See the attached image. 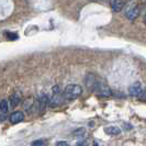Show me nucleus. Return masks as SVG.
<instances>
[{"label": "nucleus", "instance_id": "1", "mask_svg": "<svg viewBox=\"0 0 146 146\" xmlns=\"http://www.w3.org/2000/svg\"><path fill=\"white\" fill-rule=\"evenodd\" d=\"M81 94H82V88H81V86L76 85V84H72V85H68L64 89V91H63V98L65 100L72 101V100L77 99Z\"/></svg>", "mask_w": 146, "mask_h": 146}, {"label": "nucleus", "instance_id": "2", "mask_svg": "<svg viewBox=\"0 0 146 146\" xmlns=\"http://www.w3.org/2000/svg\"><path fill=\"white\" fill-rule=\"evenodd\" d=\"M60 103V94H59V88L58 86H55L53 89V97H52L50 104L51 107H57Z\"/></svg>", "mask_w": 146, "mask_h": 146}, {"label": "nucleus", "instance_id": "3", "mask_svg": "<svg viewBox=\"0 0 146 146\" xmlns=\"http://www.w3.org/2000/svg\"><path fill=\"white\" fill-rule=\"evenodd\" d=\"M10 122L12 124H17V123H20L24 120V114L22 111H15L10 114Z\"/></svg>", "mask_w": 146, "mask_h": 146}, {"label": "nucleus", "instance_id": "4", "mask_svg": "<svg viewBox=\"0 0 146 146\" xmlns=\"http://www.w3.org/2000/svg\"><path fill=\"white\" fill-rule=\"evenodd\" d=\"M141 91H142V87H141V82H139V81L132 84L129 88V94L133 97H139Z\"/></svg>", "mask_w": 146, "mask_h": 146}, {"label": "nucleus", "instance_id": "5", "mask_svg": "<svg viewBox=\"0 0 146 146\" xmlns=\"http://www.w3.org/2000/svg\"><path fill=\"white\" fill-rule=\"evenodd\" d=\"M124 7V2L122 0H112L111 1V8L114 12H120Z\"/></svg>", "mask_w": 146, "mask_h": 146}, {"label": "nucleus", "instance_id": "6", "mask_svg": "<svg viewBox=\"0 0 146 146\" xmlns=\"http://www.w3.org/2000/svg\"><path fill=\"white\" fill-rule=\"evenodd\" d=\"M95 89H98V92H99V95L101 96H111V90H110L109 88L107 87L106 85H99L98 82H97V85H96Z\"/></svg>", "mask_w": 146, "mask_h": 146}, {"label": "nucleus", "instance_id": "7", "mask_svg": "<svg viewBox=\"0 0 146 146\" xmlns=\"http://www.w3.org/2000/svg\"><path fill=\"white\" fill-rule=\"evenodd\" d=\"M139 8L132 7L127 10V12H126V18H127L129 20H134L135 18H137V17H139Z\"/></svg>", "mask_w": 146, "mask_h": 146}, {"label": "nucleus", "instance_id": "8", "mask_svg": "<svg viewBox=\"0 0 146 146\" xmlns=\"http://www.w3.org/2000/svg\"><path fill=\"white\" fill-rule=\"evenodd\" d=\"M96 85H97V80H96L95 76L94 75H87V78H86V86L89 89H95Z\"/></svg>", "mask_w": 146, "mask_h": 146}, {"label": "nucleus", "instance_id": "9", "mask_svg": "<svg viewBox=\"0 0 146 146\" xmlns=\"http://www.w3.org/2000/svg\"><path fill=\"white\" fill-rule=\"evenodd\" d=\"M104 132L109 135H119L121 133V129L117 126H107L104 129Z\"/></svg>", "mask_w": 146, "mask_h": 146}, {"label": "nucleus", "instance_id": "10", "mask_svg": "<svg viewBox=\"0 0 146 146\" xmlns=\"http://www.w3.org/2000/svg\"><path fill=\"white\" fill-rule=\"evenodd\" d=\"M20 101H21V97H20L19 94H17V92L10 97V102H11V106H12V107L18 106V104L20 103Z\"/></svg>", "mask_w": 146, "mask_h": 146}, {"label": "nucleus", "instance_id": "11", "mask_svg": "<svg viewBox=\"0 0 146 146\" xmlns=\"http://www.w3.org/2000/svg\"><path fill=\"white\" fill-rule=\"evenodd\" d=\"M9 110V103L7 100H1L0 101V111L2 113H7Z\"/></svg>", "mask_w": 146, "mask_h": 146}, {"label": "nucleus", "instance_id": "12", "mask_svg": "<svg viewBox=\"0 0 146 146\" xmlns=\"http://www.w3.org/2000/svg\"><path fill=\"white\" fill-rule=\"evenodd\" d=\"M139 99L141 100V101L146 102V88L144 89V90L141 91V94H139Z\"/></svg>", "mask_w": 146, "mask_h": 146}, {"label": "nucleus", "instance_id": "13", "mask_svg": "<svg viewBox=\"0 0 146 146\" xmlns=\"http://www.w3.org/2000/svg\"><path fill=\"white\" fill-rule=\"evenodd\" d=\"M32 146H46V145H45V143H44L43 141H35V142H33Z\"/></svg>", "mask_w": 146, "mask_h": 146}, {"label": "nucleus", "instance_id": "14", "mask_svg": "<svg viewBox=\"0 0 146 146\" xmlns=\"http://www.w3.org/2000/svg\"><path fill=\"white\" fill-rule=\"evenodd\" d=\"M8 38H10V40H15V38H18V34H15V33H8L7 34Z\"/></svg>", "mask_w": 146, "mask_h": 146}, {"label": "nucleus", "instance_id": "15", "mask_svg": "<svg viewBox=\"0 0 146 146\" xmlns=\"http://www.w3.org/2000/svg\"><path fill=\"white\" fill-rule=\"evenodd\" d=\"M76 146H88V143L87 141H80V142H78Z\"/></svg>", "mask_w": 146, "mask_h": 146}, {"label": "nucleus", "instance_id": "16", "mask_svg": "<svg viewBox=\"0 0 146 146\" xmlns=\"http://www.w3.org/2000/svg\"><path fill=\"white\" fill-rule=\"evenodd\" d=\"M56 146H69L67 142H64V141H60V142H57Z\"/></svg>", "mask_w": 146, "mask_h": 146}, {"label": "nucleus", "instance_id": "17", "mask_svg": "<svg viewBox=\"0 0 146 146\" xmlns=\"http://www.w3.org/2000/svg\"><path fill=\"white\" fill-rule=\"evenodd\" d=\"M92 146H99V144H98L97 142H95V143H94V145H92Z\"/></svg>", "mask_w": 146, "mask_h": 146}, {"label": "nucleus", "instance_id": "18", "mask_svg": "<svg viewBox=\"0 0 146 146\" xmlns=\"http://www.w3.org/2000/svg\"><path fill=\"white\" fill-rule=\"evenodd\" d=\"M144 22H145V25H146V15H145V19H144Z\"/></svg>", "mask_w": 146, "mask_h": 146}]
</instances>
